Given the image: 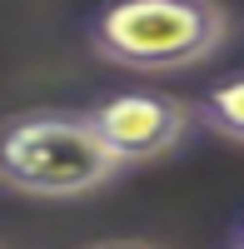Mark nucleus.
<instances>
[{
    "label": "nucleus",
    "mask_w": 244,
    "mask_h": 249,
    "mask_svg": "<svg viewBox=\"0 0 244 249\" xmlns=\"http://www.w3.org/2000/svg\"><path fill=\"white\" fill-rule=\"evenodd\" d=\"M229 249H244V219H234V230H229Z\"/></svg>",
    "instance_id": "423d86ee"
},
{
    "label": "nucleus",
    "mask_w": 244,
    "mask_h": 249,
    "mask_svg": "<svg viewBox=\"0 0 244 249\" xmlns=\"http://www.w3.org/2000/svg\"><path fill=\"white\" fill-rule=\"evenodd\" d=\"M85 249H155V244H139V239H105V244H85Z\"/></svg>",
    "instance_id": "39448f33"
},
{
    "label": "nucleus",
    "mask_w": 244,
    "mask_h": 249,
    "mask_svg": "<svg viewBox=\"0 0 244 249\" xmlns=\"http://www.w3.org/2000/svg\"><path fill=\"white\" fill-rule=\"evenodd\" d=\"M85 40L120 70H190L225 50L229 10L219 0H110L95 10Z\"/></svg>",
    "instance_id": "f03ea898"
},
{
    "label": "nucleus",
    "mask_w": 244,
    "mask_h": 249,
    "mask_svg": "<svg viewBox=\"0 0 244 249\" xmlns=\"http://www.w3.org/2000/svg\"><path fill=\"white\" fill-rule=\"evenodd\" d=\"M125 164L85 110H25L0 120V184L30 199H75L120 179Z\"/></svg>",
    "instance_id": "f257e3e1"
},
{
    "label": "nucleus",
    "mask_w": 244,
    "mask_h": 249,
    "mask_svg": "<svg viewBox=\"0 0 244 249\" xmlns=\"http://www.w3.org/2000/svg\"><path fill=\"white\" fill-rule=\"evenodd\" d=\"M194 120L209 135L229 140V144H244V75H229L219 85H209L194 100Z\"/></svg>",
    "instance_id": "20e7f679"
},
{
    "label": "nucleus",
    "mask_w": 244,
    "mask_h": 249,
    "mask_svg": "<svg viewBox=\"0 0 244 249\" xmlns=\"http://www.w3.org/2000/svg\"><path fill=\"white\" fill-rule=\"evenodd\" d=\"M85 115L125 170L179 150L185 135L199 124L194 105H185L179 95H165V90H120V95L95 100Z\"/></svg>",
    "instance_id": "7ed1b4c3"
}]
</instances>
